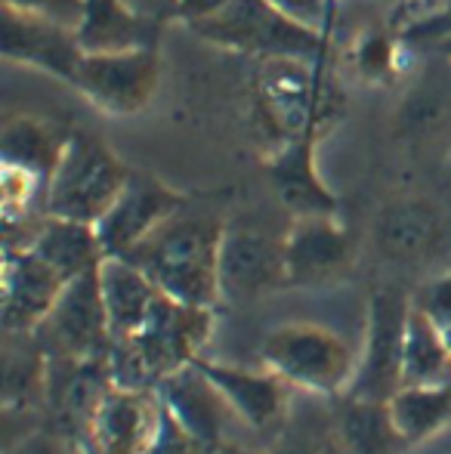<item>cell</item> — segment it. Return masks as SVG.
Returning <instances> with one entry per match:
<instances>
[{"label": "cell", "mask_w": 451, "mask_h": 454, "mask_svg": "<svg viewBox=\"0 0 451 454\" xmlns=\"http://www.w3.org/2000/svg\"><path fill=\"white\" fill-rule=\"evenodd\" d=\"M223 235L226 223L220 216L183 210L124 260L139 266L152 278V285L167 297L189 306L217 309L223 303V294H220Z\"/></svg>", "instance_id": "obj_1"}, {"label": "cell", "mask_w": 451, "mask_h": 454, "mask_svg": "<svg viewBox=\"0 0 451 454\" xmlns=\"http://www.w3.org/2000/svg\"><path fill=\"white\" fill-rule=\"evenodd\" d=\"M214 334V309L189 306L158 294L145 325L124 340H112L109 371L121 389L155 393L170 374L189 368Z\"/></svg>", "instance_id": "obj_2"}, {"label": "cell", "mask_w": 451, "mask_h": 454, "mask_svg": "<svg viewBox=\"0 0 451 454\" xmlns=\"http://www.w3.org/2000/svg\"><path fill=\"white\" fill-rule=\"evenodd\" d=\"M257 106L266 127L282 143L325 137L343 114V93L325 78V62L257 59Z\"/></svg>", "instance_id": "obj_3"}, {"label": "cell", "mask_w": 451, "mask_h": 454, "mask_svg": "<svg viewBox=\"0 0 451 454\" xmlns=\"http://www.w3.org/2000/svg\"><path fill=\"white\" fill-rule=\"evenodd\" d=\"M130 176L133 168L114 155L103 137L90 130H72L59 168L47 183V216L97 226L118 201Z\"/></svg>", "instance_id": "obj_4"}, {"label": "cell", "mask_w": 451, "mask_h": 454, "mask_svg": "<svg viewBox=\"0 0 451 454\" xmlns=\"http://www.w3.org/2000/svg\"><path fill=\"white\" fill-rule=\"evenodd\" d=\"M201 41L253 59H309L325 62L331 35L284 16L269 0H232L220 16L195 25Z\"/></svg>", "instance_id": "obj_5"}, {"label": "cell", "mask_w": 451, "mask_h": 454, "mask_svg": "<svg viewBox=\"0 0 451 454\" xmlns=\"http://www.w3.org/2000/svg\"><path fill=\"white\" fill-rule=\"evenodd\" d=\"M260 362L297 393L338 399L353 383L359 356L338 331L313 322H291L266 334Z\"/></svg>", "instance_id": "obj_6"}, {"label": "cell", "mask_w": 451, "mask_h": 454, "mask_svg": "<svg viewBox=\"0 0 451 454\" xmlns=\"http://www.w3.org/2000/svg\"><path fill=\"white\" fill-rule=\"evenodd\" d=\"M35 343L47 359L103 362L112 353V328L105 312L99 270L68 281L50 316L35 328Z\"/></svg>", "instance_id": "obj_7"}, {"label": "cell", "mask_w": 451, "mask_h": 454, "mask_svg": "<svg viewBox=\"0 0 451 454\" xmlns=\"http://www.w3.org/2000/svg\"><path fill=\"white\" fill-rule=\"evenodd\" d=\"M411 300L402 291L380 287L368 300L365 347L359 353L353 383L346 393L359 399L390 402L402 387L405 334H408Z\"/></svg>", "instance_id": "obj_8"}, {"label": "cell", "mask_w": 451, "mask_h": 454, "mask_svg": "<svg viewBox=\"0 0 451 454\" xmlns=\"http://www.w3.org/2000/svg\"><path fill=\"white\" fill-rule=\"evenodd\" d=\"M161 84V56L158 47L127 50V53H105L81 59L74 74V90L93 108L105 114H139L152 106Z\"/></svg>", "instance_id": "obj_9"}, {"label": "cell", "mask_w": 451, "mask_h": 454, "mask_svg": "<svg viewBox=\"0 0 451 454\" xmlns=\"http://www.w3.org/2000/svg\"><path fill=\"white\" fill-rule=\"evenodd\" d=\"M114 387L109 359L103 362H68L47 359V402H43V427L53 433L68 451L84 449L90 424L103 405L105 393Z\"/></svg>", "instance_id": "obj_10"}, {"label": "cell", "mask_w": 451, "mask_h": 454, "mask_svg": "<svg viewBox=\"0 0 451 454\" xmlns=\"http://www.w3.org/2000/svg\"><path fill=\"white\" fill-rule=\"evenodd\" d=\"M288 287L284 272V235L266 229L226 223L220 247V294L223 303H251L272 291Z\"/></svg>", "instance_id": "obj_11"}, {"label": "cell", "mask_w": 451, "mask_h": 454, "mask_svg": "<svg viewBox=\"0 0 451 454\" xmlns=\"http://www.w3.org/2000/svg\"><path fill=\"white\" fill-rule=\"evenodd\" d=\"M186 207H189V195H183L180 189L158 180V176L133 170L130 183L124 185L118 201L97 223L105 257H127L152 232H158L164 223L174 220Z\"/></svg>", "instance_id": "obj_12"}, {"label": "cell", "mask_w": 451, "mask_h": 454, "mask_svg": "<svg viewBox=\"0 0 451 454\" xmlns=\"http://www.w3.org/2000/svg\"><path fill=\"white\" fill-rule=\"evenodd\" d=\"M355 239L338 216H300L284 232L288 287H319L349 272Z\"/></svg>", "instance_id": "obj_13"}, {"label": "cell", "mask_w": 451, "mask_h": 454, "mask_svg": "<svg viewBox=\"0 0 451 454\" xmlns=\"http://www.w3.org/2000/svg\"><path fill=\"white\" fill-rule=\"evenodd\" d=\"M201 371L214 380V387L226 395L241 427L253 433H269L272 439L284 427L291 414V387L269 368H241V364L214 362L198 356Z\"/></svg>", "instance_id": "obj_14"}, {"label": "cell", "mask_w": 451, "mask_h": 454, "mask_svg": "<svg viewBox=\"0 0 451 454\" xmlns=\"http://www.w3.org/2000/svg\"><path fill=\"white\" fill-rule=\"evenodd\" d=\"M4 35H0V53L4 59L19 62V66L37 68L53 78L74 84V74L84 59V50L78 43L74 28H66L59 22H50L41 16H28L12 6H4Z\"/></svg>", "instance_id": "obj_15"}, {"label": "cell", "mask_w": 451, "mask_h": 454, "mask_svg": "<svg viewBox=\"0 0 451 454\" xmlns=\"http://www.w3.org/2000/svg\"><path fill=\"white\" fill-rule=\"evenodd\" d=\"M155 395L207 454H217L220 445L229 442V427L238 418L226 395L214 387V380L195 362L170 374L155 389Z\"/></svg>", "instance_id": "obj_16"}, {"label": "cell", "mask_w": 451, "mask_h": 454, "mask_svg": "<svg viewBox=\"0 0 451 454\" xmlns=\"http://www.w3.org/2000/svg\"><path fill=\"white\" fill-rule=\"evenodd\" d=\"M68 281L56 275L28 247H4V331L6 334H35V328L50 316Z\"/></svg>", "instance_id": "obj_17"}, {"label": "cell", "mask_w": 451, "mask_h": 454, "mask_svg": "<svg viewBox=\"0 0 451 454\" xmlns=\"http://www.w3.org/2000/svg\"><path fill=\"white\" fill-rule=\"evenodd\" d=\"M315 152H319V137L307 133V137L282 143L266 158V176H269L282 207L294 220H300V216H338L340 210V198L319 174Z\"/></svg>", "instance_id": "obj_18"}, {"label": "cell", "mask_w": 451, "mask_h": 454, "mask_svg": "<svg viewBox=\"0 0 451 454\" xmlns=\"http://www.w3.org/2000/svg\"><path fill=\"white\" fill-rule=\"evenodd\" d=\"M161 402L155 393L112 387L99 405L81 454H143L155 439Z\"/></svg>", "instance_id": "obj_19"}, {"label": "cell", "mask_w": 451, "mask_h": 454, "mask_svg": "<svg viewBox=\"0 0 451 454\" xmlns=\"http://www.w3.org/2000/svg\"><path fill=\"white\" fill-rule=\"evenodd\" d=\"M374 245L393 263L421 266L446 245V220L439 207L424 198H399L374 220Z\"/></svg>", "instance_id": "obj_20"}, {"label": "cell", "mask_w": 451, "mask_h": 454, "mask_svg": "<svg viewBox=\"0 0 451 454\" xmlns=\"http://www.w3.org/2000/svg\"><path fill=\"white\" fill-rule=\"evenodd\" d=\"M161 25L164 22L139 12L130 0H84L74 35L87 56H105L158 47Z\"/></svg>", "instance_id": "obj_21"}, {"label": "cell", "mask_w": 451, "mask_h": 454, "mask_svg": "<svg viewBox=\"0 0 451 454\" xmlns=\"http://www.w3.org/2000/svg\"><path fill=\"white\" fill-rule=\"evenodd\" d=\"M28 251H35L50 270L56 275H62L66 281H74V278H81V275L99 270L105 260L97 226H90V223L59 220V216H43L35 239H31Z\"/></svg>", "instance_id": "obj_22"}, {"label": "cell", "mask_w": 451, "mask_h": 454, "mask_svg": "<svg viewBox=\"0 0 451 454\" xmlns=\"http://www.w3.org/2000/svg\"><path fill=\"white\" fill-rule=\"evenodd\" d=\"M99 285H103L105 312H109L112 340L136 334L149 318L152 306L158 300V287L139 266L124 257H105L99 266Z\"/></svg>", "instance_id": "obj_23"}, {"label": "cell", "mask_w": 451, "mask_h": 454, "mask_svg": "<svg viewBox=\"0 0 451 454\" xmlns=\"http://www.w3.org/2000/svg\"><path fill=\"white\" fill-rule=\"evenodd\" d=\"M331 411L346 454H399L408 449L393 424L390 402L359 399V395L343 393L331 399Z\"/></svg>", "instance_id": "obj_24"}, {"label": "cell", "mask_w": 451, "mask_h": 454, "mask_svg": "<svg viewBox=\"0 0 451 454\" xmlns=\"http://www.w3.org/2000/svg\"><path fill=\"white\" fill-rule=\"evenodd\" d=\"M68 137H72V130H59L47 118L12 114L4 121V130H0V164L35 170L37 176L50 183L53 170L59 168Z\"/></svg>", "instance_id": "obj_25"}, {"label": "cell", "mask_w": 451, "mask_h": 454, "mask_svg": "<svg viewBox=\"0 0 451 454\" xmlns=\"http://www.w3.org/2000/svg\"><path fill=\"white\" fill-rule=\"evenodd\" d=\"M390 414L405 445H424L451 427V380L433 387H399Z\"/></svg>", "instance_id": "obj_26"}, {"label": "cell", "mask_w": 451, "mask_h": 454, "mask_svg": "<svg viewBox=\"0 0 451 454\" xmlns=\"http://www.w3.org/2000/svg\"><path fill=\"white\" fill-rule=\"evenodd\" d=\"M451 380V349L436 322L411 303L408 334H405L402 387H433Z\"/></svg>", "instance_id": "obj_27"}, {"label": "cell", "mask_w": 451, "mask_h": 454, "mask_svg": "<svg viewBox=\"0 0 451 454\" xmlns=\"http://www.w3.org/2000/svg\"><path fill=\"white\" fill-rule=\"evenodd\" d=\"M272 454H346L334 427L331 408L300 405L288 414L278 436L272 439Z\"/></svg>", "instance_id": "obj_28"}, {"label": "cell", "mask_w": 451, "mask_h": 454, "mask_svg": "<svg viewBox=\"0 0 451 454\" xmlns=\"http://www.w3.org/2000/svg\"><path fill=\"white\" fill-rule=\"evenodd\" d=\"M405 37L396 28H365L349 43V66L368 84H386L399 72V53Z\"/></svg>", "instance_id": "obj_29"}, {"label": "cell", "mask_w": 451, "mask_h": 454, "mask_svg": "<svg viewBox=\"0 0 451 454\" xmlns=\"http://www.w3.org/2000/svg\"><path fill=\"white\" fill-rule=\"evenodd\" d=\"M442 114H446V106H442L439 93L433 90L411 93V99L405 102L402 114H399V130L405 137H424V133L436 130L442 124Z\"/></svg>", "instance_id": "obj_30"}, {"label": "cell", "mask_w": 451, "mask_h": 454, "mask_svg": "<svg viewBox=\"0 0 451 454\" xmlns=\"http://www.w3.org/2000/svg\"><path fill=\"white\" fill-rule=\"evenodd\" d=\"M143 454H207L183 430V424L161 405V420H158V430H155V439L149 442V449Z\"/></svg>", "instance_id": "obj_31"}, {"label": "cell", "mask_w": 451, "mask_h": 454, "mask_svg": "<svg viewBox=\"0 0 451 454\" xmlns=\"http://www.w3.org/2000/svg\"><path fill=\"white\" fill-rule=\"evenodd\" d=\"M411 303L421 312H427L439 331H448L451 328V270L430 278L427 285L417 291V297L411 300Z\"/></svg>", "instance_id": "obj_32"}, {"label": "cell", "mask_w": 451, "mask_h": 454, "mask_svg": "<svg viewBox=\"0 0 451 454\" xmlns=\"http://www.w3.org/2000/svg\"><path fill=\"white\" fill-rule=\"evenodd\" d=\"M4 6L50 19V22H59L66 28H78L81 12H84V0H4Z\"/></svg>", "instance_id": "obj_33"}, {"label": "cell", "mask_w": 451, "mask_h": 454, "mask_svg": "<svg viewBox=\"0 0 451 454\" xmlns=\"http://www.w3.org/2000/svg\"><path fill=\"white\" fill-rule=\"evenodd\" d=\"M269 4L278 6L284 16L309 25V28H319V31H325V35H331L334 16H338L331 0H269Z\"/></svg>", "instance_id": "obj_34"}, {"label": "cell", "mask_w": 451, "mask_h": 454, "mask_svg": "<svg viewBox=\"0 0 451 454\" xmlns=\"http://www.w3.org/2000/svg\"><path fill=\"white\" fill-rule=\"evenodd\" d=\"M229 4H232V0H176L174 19L186 25V28H195V25L220 16Z\"/></svg>", "instance_id": "obj_35"}, {"label": "cell", "mask_w": 451, "mask_h": 454, "mask_svg": "<svg viewBox=\"0 0 451 454\" xmlns=\"http://www.w3.org/2000/svg\"><path fill=\"white\" fill-rule=\"evenodd\" d=\"M133 6H136L139 12H145V16L158 19V22H164V19H174V6L176 0H130Z\"/></svg>", "instance_id": "obj_36"}, {"label": "cell", "mask_w": 451, "mask_h": 454, "mask_svg": "<svg viewBox=\"0 0 451 454\" xmlns=\"http://www.w3.org/2000/svg\"><path fill=\"white\" fill-rule=\"evenodd\" d=\"M217 454H272V451H260V449H247V445L235 442V439H229V442L220 445Z\"/></svg>", "instance_id": "obj_37"}, {"label": "cell", "mask_w": 451, "mask_h": 454, "mask_svg": "<svg viewBox=\"0 0 451 454\" xmlns=\"http://www.w3.org/2000/svg\"><path fill=\"white\" fill-rule=\"evenodd\" d=\"M433 43L439 47V53H442V56H448V59H451V28H448V31H442L439 37H433Z\"/></svg>", "instance_id": "obj_38"}, {"label": "cell", "mask_w": 451, "mask_h": 454, "mask_svg": "<svg viewBox=\"0 0 451 454\" xmlns=\"http://www.w3.org/2000/svg\"><path fill=\"white\" fill-rule=\"evenodd\" d=\"M442 6H446V10H442V19H436V22H448L451 19V0H442Z\"/></svg>", "instance_id": "obj_39"}, {"label": "cell", "mask_w": 451, "mask_h": 454, "mask_svg": "<svg viewBox=\"0 0 451 454\" xmlns=\"http://www.w3.org/2000/svg\"><path fill=\"white\" fill-rule=\"evenodd\" d=\"M331 6H334V10H338V6H340V0H331Z\"/></svg>", "instance_id": "obj_40"}]
</instances>
